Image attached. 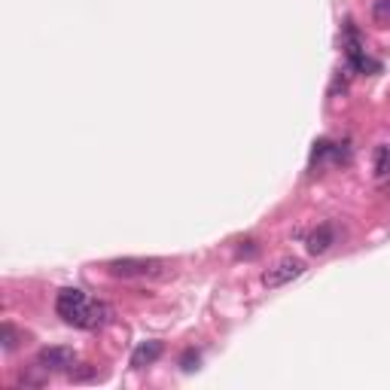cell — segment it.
Returning <instances> with one entry per match:
<instances>
[{
	"instance_id": "6da1fadb",
	"label": "cell",
	"mask_w": 390,
	"mask_h": 390,
	"mask_svg": "<svg viewBox=\"0 0 390 390\" xmlns=\"http://www.w3.org/2000/svg\"><path fill=\"white\" fill-rule=\"evenodd\" d=\"M89 308H92L89 296H85L83 290H76V287L61 290V292H58V299H55L58 317H61L64 324H71V326H83V329H85V320H89Z\"/></svg>"
},
{
	"instance_id": "7a4b0ae2",
	"label": "cell",
	"mask_w": 390,
	"mask_h": 390,
	"mask_svg": "<svg viewBox=\"0 0 390 390\" xmlns=\"http://www.w3.org/2000/svg\"><path fill=\"white\" fill-rule=\"evenodd\" d=\"M116 278H168L171 268L165 259H113L110 266Z\"/></svg>"
},
{
	"instance_id": "3957f363",
	"label": "cell",
	"mask_w": 390,
	"mask_h": 390,
	"mask_svg": "<svg viewBox=\"0 0 390 390\" xmlns=\"http://www.w3.org/2000/svg\"><path fill=\"white\" fill-rule=\"evenodd\" d=\"M302 271H305V262L296 259V256H287V259L275 262V266L262 275V284L266 287H284V284H290V280H296Z\"/></svg>"
},
{
	"instance_id": "277c9868",
	"label": "cell",
	"mask_w": 390,
	"mask_h": 390,
	"mask_svg": "<svg viewBox=\"0 0 390 390\" xmlns=\"http://www.w3.org/2000/svg\"><path fill=\"white\" fill-rule=\"evenodd\" d=\"M73 348H64V345H55V348H43L40 354H37V366L40 369H61V372H71V366H73Z\"/></svg>"
},
{
	"instance_id": "5b68a950",
	"label": "cell",
	"mask_w": 390,
	"mask_h": 390,
	"mask_svg": "<svg viewBox=\"0 0 390 390\" xmlns=\"http://www.w3.org/2000/svg\"><path fill=\"white\" fill-rule=\"evenodd\" d=\"M159 357H162V341H141V345L134 348V354H131V366L143 369V366L155 363Z\"/></svg>"
},
{
	"instance_id": "8992f818",
	"label": "cell",
	"mask_w": 390,
	"mask_h": 390,
	"mask_svg": "<svg viewBox=\"0 0 390 390\" xmlns=\"http://www.w3.org/2000/svg\"><path fill=\"white\" fill-rule=\"evenodd\" d=\"M336 241V232L329 223H324V226H317L314 232L308 235V253H314V256H320V253L329 250V244Z\"/></svg>"
},
{
	"instance_id": "52a82bcc",
	"label": "cell",
	"mask_w": 390,
	"mask_h": 390,
	"mask_svg": "<svg viewBox=\"0 0 390 390\" xmlns=\"http://www.w3.org/2000/svg\"><path fill=\"white\" fill-rule=\"evenodd\" d=\"M390 174V146H378L375 150V177H387Z\"/></svg>"
},
{
	"instance_id": "ba28073f",
	"label": "cell",
	"mask_w": 390,
	"mask_h": 390,
	"mask_svg": "<svg viewBox=\"0 0 390 390\" xmlns=\"http://www.w3.org/2000/svg\"><path fill=\"white\" fill-rule=\"evenodd\" d=\"M372 18L378 25H390V0H375V4H372Z\"/></svg>"
},
{
	"instance_id": "9c48e42d",
	"label": "cell",
	"mask_w": 390,
	"mask_h": 390,
	"mask_svg": "<svg viewBox=\"0 0 390 390\" xmlns=\"http://www.w3.org/2000/svg\"><path fill=\"white\" fill-rule=\"evenodd\" d=\"M0 336H4V348H6V350H13V348L18 345V341H16V333H13V326H9V324L0 329Z\"/></svg>"
},
{
	"instance_id": "30bf717a",
	"label": "cell",
	"mask_w": 390,
	"mask_h": 390,
	"mask_svg": "<svg viewBox=\"0 0 390 390\" xmlns=\"http://www.w3.org/2000/svg\"><path fill=\"white\" fill-rule=\"evenodd\" d=\"M180 363H183V369H187V372H192V369L199 366V354H195V350H187V354H183V360H180Z\"/></svg>"
},
{
	"instance_id": "8fae6325",
	"label": "cell",
	"mask_w": 390,
	"mask_h": 390,
	"mask_svg": "<svg viewBox=\"0 0 390 390\" xmlns=\"http://www.w3.org/2000/svg\"><path fill=\"white\" fill-rule=\"evenodd\" d=\"M382 192H384V195H390V183H384V187H382Z\"/></svg>"
}]
</instances>
